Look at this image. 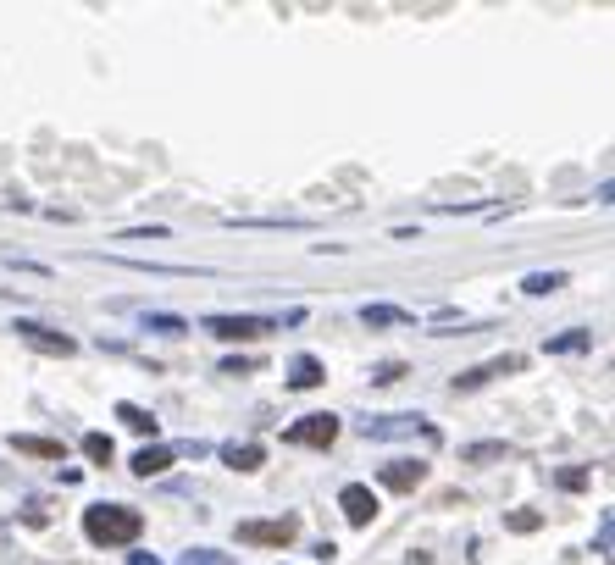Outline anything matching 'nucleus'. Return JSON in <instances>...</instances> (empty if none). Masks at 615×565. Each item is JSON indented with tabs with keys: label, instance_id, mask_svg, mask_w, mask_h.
Returning a JSON list of instances; mask_svg holds the SVG:
<instances>
[{
	"label": "nucleus",
	"instance_id": "f257e3e1",
	"mask_svg": "<svg viewBox=\"0 0 615 565\" xmlns=\"http://www.w3.org/2000/svg\"><path fill=\"white\" fill-rule=\"evenodd\" d=\"M145 532V516L133 505H89L84 510V538L100 543V549H122V543H139Z\"/></svg>",
	"mask_w": 615,
	"mask_h": 565
},
{
	"label": "nucleus",
	"instance_id": "f03ea898",
	"mask_svg": "<svg viewBox=\"0 0 615 565\" xmlns=\"http://www.w3.org/2000/svg\"><path fill=\"white\" fill-rule=\"evenodd\" d=\"M233 538L250 543V549H289L300 538V516H272V521H239Z\"/></svg>",
	"mask_w": 615,
	"mask_h": 565
},
{
	"label": "nucleus",
	"instance_id": "7ed1b4c3",
	"mask_svg": "<svg viewBox=\"0 0 615 565\" xmlns=\"http://www.w3.org/2000/svg\"><path fill=\"white\" fill-rule=\"evenodd\" d=\"M361 433L366 438H427V444H438V427L427 416H416V410H405V416H366L361 421Z\"/></svg>",
	"mask_w": 615,
	"mask_h": 565
},
{
	"label": "nucleus",
	"instance_id": "20e7f679",
	"mask_svg": "<svg viewBox=\"0 0 615 565\" xmlns=\"http://www.w3.org/2000/svg\"><path fill=\"white\" fill-rule=\"evenodd\" d=\"M205 333L228 338V344H250V338L283 333V322H278V316H205Z\"/></svg>",
	"mask_w": 615,
	"mask_h": 565
},
{
	"label": "nucleus",
	"instance_id": "39448f33",
	"mask_svg": "<svg viewBox=\"0 0 615 565\" xmlns=\"http://www.w3.org/2000/svg\"><path fill=\"white\" fill-rule=\"evenodd\" d=\"M283 444H294V449H333V444H338V416H333V410L300 416L289 433H283Z\"/></svg>",
	"mask_w": 615,
	"mask_h": 565
},
{
	"label": "nucleus",
	"instance_id": "423d86ee",
	"mask_svg": "<svg viewBox=\"0 0 615 565\" xmlns=\"http://www.w3.org/2000/svg\"><path fill=\"white\" fill-rule=\"evenodd\" d=\"M338 510H344V521H350V527H372L383 505H377V493L366 488V482H350V488L338 493Z\"/></svg>",
	"mask_w": 615,
	"mask_h": 565
},
{
	"label": "nucleus",
	"instance_id": "0eeeda50",
	"mask_svg": "<svg viewBox=\"0 0 615 565\" xmlns=\"http://www.w3.org/2000/svg\"><path fill=\"white\" fill-rule=\"evenodd\" d=\"M510 372H521V355H494V361H483V366H466V372L455 377V394H471V388L494 383V377H510Z\"/></svg>",
	"mask_w": 615,
	"mask_h": 565
},
{
	"label": "nucleus",
	"instance_id": "6e6552de",
	"mask_svg": "<svg viewBox=\"0 0 615 565\" xmlns=\"http://www.w3.org/2000/svg\"><path fill=\"white\" fill-rule=\"evenodd\" d=\"M12 333L23 338V344L45 349V355H61V361H67V355H78V344H73V338H67V333H56V327H39V322H17Z\"/></svg>",
	"mask_w": 615,
	"mask_h": 565
},
{
	"label": "nucleus",
	"instance_id": "1a4fd4ad",
	"mask_svg": "<svg viewBox=\"0 0 615 565\" xmlns=\"http://www.w3.org/2000/svg\"><path fill=\"white\" fill-rule=\"evenodd\" d=\"M377 482L394 488V493H416L427 482V466H422V460H388V466L377 471Z\"/></svg>",
	"mask_w": 615,
	"mask_h": 565
},
{
	"label": "nucleus",
	"instance_id": "9d476101",
	"mask_svg": "<svg viewBox=\"0 0 615 565\" xmlns=\"http://www.w3.org/2000/svg\"><path fill=\"white\" fill-rule=\"evenodd\" d=\"M172 460H178V455H172L167 444H145L139 455L128 460V466H133V477H145V482H150V477H161V471H167Z\"/></svg>",
	"mask_w": 615,
	"mask_h": 565
},
{
	"label": "nucleus",
	"instance_id": "9b49d317",
	"mask_svg": "<svg viewBox=\"0 0 615 565\" xmlns=\"http://www.w3.org/2000/svg\"><path fill=\"white\" fill-rule=\"evenodd\" d=\"M327 383V366L316 355H294L289 361V388H322Z\"/></svg>",
	"mask_w": 615,
	"mask_h": 565
},
{
	"label": "nucleus",
	"instance_id": "f8f14e48",
	"mask_svg": "<svg viewBox=\"0 0 615 565\" xmlns=\"http://www.w3.org/2000/svg\"><path fill=\"white\" fill-rule=\"evenodd\" d=\"M117 421L128 427V433H139V438H156V427H161V421L150 416L145 405H133V399H122V405H117Z\"/></svg>",
	"mask_w": 615,
	"mask_h": 565
},
{
	"label": "nucleus",
	"instance_id": "ddd939ff",
	"mask_svg": "<svg viewBox=\"0 0 615 565\" xmlns=\"http://www.w3.org/2000/svg\"><path fill=\"white\" fill-rule=\"evenodd\" d=\"M12 449L17 455H34V460H67V449L56 438H34V433H12Z\"/></svg>",
	"mask_w": 615,
	"mask_h": 565
},
{
	"label": "nucleus",
	"instance_id": "4468645a",
	"mask_svg": "<svg viewBox=\"0 0 615 565\" xmlns=\"http://www.w3.org/2000/svg\"><path fill=\"white\" fill-rule=\"evenodd\" d=\"M361 322H366V327H410L416 316L399 311V305H361Z\"/></svg>",
	"mask_w": 615,
	"mask_h": 565
},
{
	"label": "nucleus",
	"instance_id": "2eb2a0df",
	"mask_svg": "<svg viewBox=\"0 0 615 565\" xmlns=\"http://www.w3.org/2000/svg\"><path fill=\"white\" fill-rule=\"evenodd\" d=\"M261 460H266L261 444H222V466H233V471H255Z\"/></svg>",
	"mask_w": 615,
	"mask_h": 565
},
{
	"label": "nucleus",
	"instance_id": "dca6fc26",
	"mask_svg": "<svg viewBox=\"0 0 615 565\" xmlns=\"http://www.w3.org/2000/svg\"><path fill=\"white\" fill-rule=\"evenodd\" d=\"M593 344V333H582V327H571V333L549 338V355H582V349Z\"/></svg>",
	"mask_w": 615,
	"mask_h": 565
},
{
	"label": "nucleus",
	"instance_id": "f3484780",
	"mask_svg": "<svg viewBox=\"0 0 615 565\" xmlns=\"http://www.w3.org/2000/svg\"><path fill=\"white\" fill-rule=\"evenodd\" d=\"M145 333H167V338H183V333H189V322H183V316H167V311H150V316H145Z\"/></svg>",
	"mask_w": 615,
	"mask_h": 565
},
{
	"label": "nucleus",
	"instance_id": "a211bd4d",
	"mask_svg": "<svg viewBox=\"0 0 615 565\" xmlns=\"http://www.w3.org/2000/svg\"><path fill=\"white\" fill-rule=\"evenodd\" d=\"M84 455L95 460V466H111V460H117V444H111L106 433H84Z\"/></svg>",
	"mask_w": 615,
	"mask_h": 565
},
{
	"label": "nucleus",
	"instance_id": "6ab92c4d",
	"mask_svg": "<svg viewBox=\"0 0 615 565\" xmlns=\"http://www.w3.org/2000/svg\"><path fill=\"white\" fill-rule=\"evenodd\" d=\"M521 289L538 294V300H543V294H560V289H566V272H532L527 283H521Z\"/></svg>",
	"mask_w": 615,
	"mask_h": 565
},
{
	"label": "nucleus",
	"instance_id": "aec40b11",
	"mask_svg": "<svg viewBox=\"0 0 615 565\" xmlns=\"http://www.w3.org/2000/svg\"><path fill=\"white\" fill-rule=\"evenodd\" d=\"M510 444H466L460 449V460H471V466H483V460H505Z\"/></svg>",
	"mask_w": 615,
	"mask_h": 565
},
{
	"label": "nucleus",
	"instance_id": "412c9836",
	"mask_svg": "<svg viewBox=\"0 0 615 565\" xmlns=\"http://www.w3.org/2000/svg\"><path fill=\"white\" fill-rule=\"evenodd\" d=\"M178 565H233V554H222V549H189V554H178Z\"/></svg>",
	"mask_w": 615,
	"mask_h": 565
},
{
	"label": "nucleus",
	"instance_id": "4be33fe9",
	"mask_svg": "<svg viewBox=\"0 0 615 565\" xmlns=\"http://www.w3.org/2000/svg\"><path fill=\"white\" fill-rule=\"evenodd\" d=\"M505 527H510V532H538V527H543V516H538V510H510Z\"/></svg>",
	"mask_w": 615,
	"mask_h": 565
},
{
	"label": "nucleus",
	"instance_id": "5701e85b",
	"mask_svg": "<svg viewBox=\"0 0 615 565\" xmlns=\"http://www.w3.org/2000/svg\"><path fill=\"white\" fill-rule=\"evenodd\" d=\"M244 372H261V361L255 355H228L222 361V377H244Z\"/></svg>",
	"mask_w": 615,
	"mask_h": 565
},
{
	"label": "nucleus",
	"instance_id": "b1692460",
	"mask_svg": "<svg viewBox=\"0 0 615 565\" xmlns=\"http://www.w3.org/2000/svg\"><path fill=\"white\" fill-rule=\"evenodd\" d=\"M405 377V361H383V366H372V383L383 388V383H399Z\"/></svg>",
	"mask_w": 615,
	"mask_h": 565
},
{
	"label": "nucleus",
	"instance_id": "393cba45",
	"mask_svg": "<svg viewBox=\"0 0 615 565\" xmlns=\"http://www.w3.org/2000/svg\"><path fill=\"white\" fill-rule=\"evenodd\" d=\"M560 488H566V493L588 488V471H582V466H566V471H560Z\"/></svg>",
	"mask_w": 615,
	"mask_h": 565
},
{
	"label": "nucleus",
	"instance_id": "a878e982",
	"mask_svg": "<svg viewBox=\"0 0 615 565\" xmlns=\"http://www.w3.org/2000/svg\"><path fill=\"white\" fill-rule=\"evenodd\" d=\"M128 565H161L156 554H128Z\"/></svg>",
	"mask_w": 615,
	"mask_h": 565
}]
</instances>
